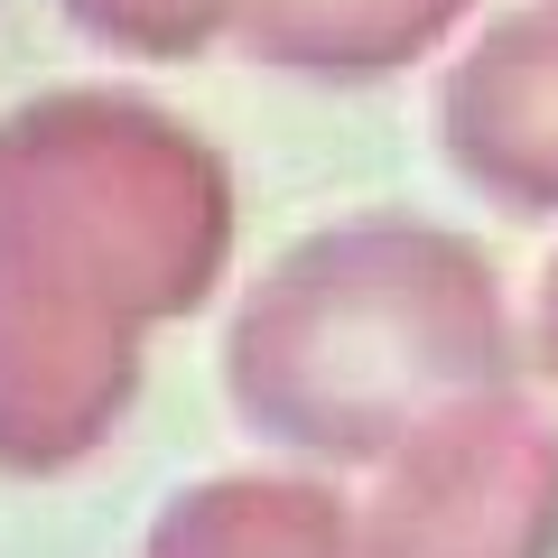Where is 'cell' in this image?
<instances>
[{"instance_id":"6da1fadb","label":"cell","mask_w":558,"mask_h":558,"mask_svg":"<svg viewBox=\"0 0 558 558\" xmlns=\"http://www.w3.org/2000/svg\"><path fill=\"white\" fill-rule=\"evenodd\" d=\"M539 121H558V10H512L447 84V149L475 186L521 196Z\"/></svg>"},{"instance_id":"7a4b0ae2","label":"cell","mask_w":558,"mask_h":558,"mask_svg":"<svg viewBox=\"0 0 558 558\" xmlns=\"http://www.w3.org/2000/svg\"><path fill=\"white\" fill-rule=\"evenodd\" d=\"M465 0H242V38L270 65H317V75H381L418 57Z\"/></svg>"},{"instance_id":"3957f363","label":"cell","mask_w":558,"mask_h":558,"mask_svg":"<svg viewBox=\"0 0 558 558\" xmlns=\"http://www.w3.org/2000/svg\"><path fill=\"white\" fill-rule=\"evenodd\" d=\"M149 558H354V531L299 484H205L168 502Z\"/></svg>"},{"instance_id":"277c9868","label":"cell","mask_w":558,"mask_h":558,"mask_svg":"<svg viewBox=\"0 0 558 558\" xmlns=\"http://www.w3.org/2000/svg\"><path fill=\"white\" fill-rule=\"evenodd\" d=\"M94 38H121V47H149V57H178V47L215 38L242 0H65Z\"/></svg>"}]
</instances>
